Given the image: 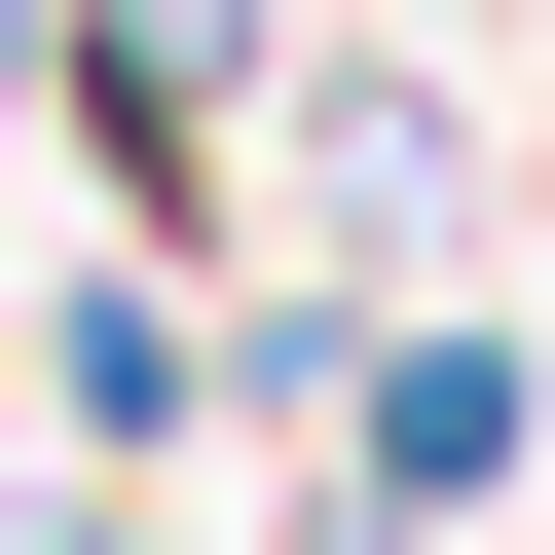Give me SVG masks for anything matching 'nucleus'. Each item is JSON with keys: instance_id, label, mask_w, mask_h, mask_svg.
Instances as JSON below:
<instances>
[{"instance_id": "f03ea898", "label": "nucleus", "mask_w": 555, "mask_h": 555, "mask_svg": "<svg viewBox=\"0 0 555 555\" xmlns=\"http://www.w3.org/2000/svg\"><path fill=\"white\" fill-rule=\"evenodd\" d=\"M185 371H222L185 259H75V297H38V408H75V444H185Z\"/></svg>"}, {"instance_id": "7ed1b4c3", "label": "nucleus", "mask_w": 555, "mask_h": 555, "mask_svg": "<svg viewBox=\"0 0 555 555\" xmlns=\"http://www.w3.org/2000/svg\"><path fill=\"white\" fill-rule=\"evenodd\" d=\"M38 555H149V518H38Z\"/></svg>"}, {"instance_id": "f257e3e1", "label": "nucleus", "mask_w": 555, "mask_h": 555, "mask_svg": "<svg viewBox=\"0 0 555 555\" xmlns=\"http://www.w3.org/2000/svg\"><path fill=\"white\" fill-rule=\"evenodd\" d=\"M334 481L371 518H481L518 481V334H334Z\"/></svg>"}]
</instances>
